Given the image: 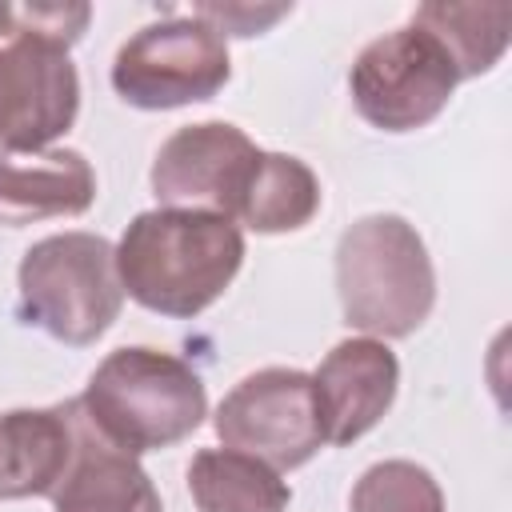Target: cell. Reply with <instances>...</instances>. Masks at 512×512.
<instances>
[{
	"label": "cell",
	"instance_id": "14",
	"mask_svg": "<svg viewBox=\"0 0 512 512\" xmlns=\"http://www.w3.org/2000/svg\"><path fill=\"white\" fill-rule=\"evenodd\" d=\"M188 492L200 512H288L292 488L248 452L200 448L188 464Z\"/></svg>",
	"mask_w": 512,
	"mask_h": 512
},
{
	"label": "cell",
	"instance_id": "15",
	"mask_svg": "<svg viewBox=\"0 0 512 512\" xmlns=\"http://www.w3.org/2000/svg\"><path fill=\"white\" fill-rule=\"evenodd\" d=\"M412 24H420L424 32H432L460 80L484 76L500 64V56L508 52L512 40V4H456V0H432L420 4L412 12Z\"/></svg>",
	"mask_w": 512,
	"mask_h": 512
},
{
	"label": "cell",
	"instance_id": "6",
	"mask_svg": "<svg viewBox=\"0 0 512 512\" xmlns=\"http://www.w3.org/2000/svg\"><path fill=\"white\" fill-rule=\"evenodd\" d=\"M456 84L460 72L448 48L412 20L368 40L348 68L352 104L380 132H416L432 124L448 108Z\"/></svg>",
	"mask_w": 512,
	"mask_h": 512
},
{
	"label": "cell",
	"instance_id": "18",
	"mask_svg": "<svg viewBox=\"0 0 512 512\" xmlns=\"http://www.w3.org/2000/svg\"><path fill=\"white\" fill-rule=\"evenodd\" d=\"M92 20V4L84 0H52V4H0V36L8 40H48L72 48Z\"/></svg>",
	"mask_w": 512,
	"mask_h": 512
},
{
	"label": "cell",
	"instance_id": "16",
	"mask_svg": "<svg viewBox=\"0 0 512 512\" xmlns=\"http://www.w3.org/2000/svg\"><path fill=\"white\" fill-rule=\"evenodd\" d=\"M320 180L316 172L288 152H260L256 176L240 200L236 220L248 224L252 232L276 236V232H296L304 224H312V216L320 212Z\"/></svg>",
	"mask_w": 512,
	"mask_h": 512
},
{
	"label": "cell",
	"instance_id": "3",
	"mask_svg": "<svg viewBox=\"0 0 512 512\" xmlns=\"http://www.w3.org/2000/svg\"><path fill=\"white\" fill-rule=\"evenodd\" d=\"M336 296L344 324L380 336H412L436 304V268L420 232L392 212L352 220L336 240Z\"/></svg>",
	"mask_w": 512,
	"mask_h": 512
},
{
	"label": "cell",
	"instance_id": "9",
	"mask_svg": "<svg viewBox=\"0 0 512 512\" xmlns=\"http://www.w3.org/2000/svg\"><path fill=\"white\" fill-rule=\"evenodd\" d=\"M76 112L80 72L68 48L28 36L0 48V148L40 152L76 124Z\"/></svg>",
	"mask_w": 512,
	"mask_h": 512
},
{
	"label": "cell",
	"instance_id": "10",
	"mask_svg": "<svg viewBox=\"0 0 512 512\" xmlns=\"http://www.w3.org/2000/svg\"><path fill=\"white\" fill-rule=\"evenodd\" d=\"M400 360L376 336L340 340L312 372V392L324 424V444H352L372 432L396 400Z\"/></svg>",
	"mask_w": 512,
	"mask_h": 512
},
{
	"label": "cell",
	"instance_id": "4",
	"mask_svg": "<svg viewBox=\"0 0 512 512\" xmlns=\"http://www.w3.org/2000/svg\"><path fill=\"white\" fill-rule=\"evenodd\" d=\"M20 320L60 344H96L124 308L116 244L96 232H56L24 248L16 268Z\"/></svg>",
	"mask_w": 512,
	"mask_h": 512
},
{
	"label": "cell",
	"instance_id": "11",
	"mask_svg": "<svg viewBox=\"0 0 512 512\" xmlns=\"http://www.w3.org/2000/svg\"><path fill=\"white\" fill-rule=\"evenodd\" d=\"M80 444V404L12 408L0 416V500L52 496Z\"/></svg>",
	"mask_w": 512,
	"mask_h": 512
},
{
	"label": "cell",
	"instance_id": "5",
	"mask_svg": "<svg viewBox=\"0 0 512 512\" xmlns=\"http://www.w3.org/2000/svg\"><path fill=\"white\" fill-rule=\"evenodd\" d=\"M228 76V40L192 12L136 28L112 60L116 96L144 112L212 100L228 84Z\"/></svg>",
	"mask_w": 512,
	"mask_h": 512
},
{
	"label": "cell",
	"instance_id": "1",
	"mask_svg": "<svg viewBox=\"0 0 512 512\" xmlns=\"http://www.w3.org/2000/svg\"><path fill=\"white\" fill-rule=\"evenodd\" d=\"M244 264V232L236 220L192 208H152L128 220L116 244L124 296L140 308L192 320L212 308Z\"/></svg>",
	"mask_w": 512,
	"mask_h": 512
},
{
	"label": "cell",
	"instance_id": "17",
	"mask_svg": "<svg viewBox=\"0 0 512 512\" xmlns=\"http://www.w3.org/2000/svg\"><path fill=\"white\" fill-rule=\"evenodd\" d=\"M348 512H444V492L424 464L380 460L352 484Z\"/></svg>",
	"mask_w": 512,
	"mask_h": 512
},
{
	"label": "cell",
	"instance_id": "2",
	"mask_svg": "<svg viewBox=\"0 0 512 512\" xmlns=\"http://www.w3.org/2000/svg\"><path fill=\"white\" fill-rule=\"evenodd\" d=\"M76 400L92 432L128 456L172 448L208 416V392L196 368L148 344L108 352Z\"/></svg>",
	"mask_w": 512,
	"mask_h": 512
},
{
	"label": "cell",
	"instance_id": "19",
	"mask_svg": "<svg viewBox=\"0 0 512 512\" xmlns=\"http://www.w3.org/2000/svg\"><path fill=\"white\" fill-rule=\"evenodd\" d=\"M292 4H196L192 16L212 24L220 36H260L284 20Z\"/></svg>",
	"mask_w": 512,
	"mask_h": 512
},
{
	"label": "cell",
	"instance_id": "7",
	"mask_svg": "<svg viewBox=\"0 0 512 512\" xmlns=\"http://www.w3.org/2000/svg\"><path fill=\"white\" fill-rule=\"evenodd\" d=\"M212 428L224 448L248 452L276 472L308 464L324 448L312 376L300 368H260L216 408Z\"/></svg>",
	"mask_w": 512,
	"mask_h": 512
},
{
	"label": "cell",
	"instance_id": "8",
	"mask_svg": "<svg viewBox=\"0 0 512 512\" xmlns=\"http://www.w3.org/2000/svg\"><path fill=\"white\" fill-rule=\"evenodd\" d=\"M260 152L244 128L228 120H200L176 128L152 160V192L164 208L216 212L236 220L240 200L256 176Z\"/></svg>",
	"mask_w": 512,
	"mask_h": 512
},
{
	"label": "cell",
	"instance_id": "13",
	"mask_svg": "<svg viewBox=\"0 0 512 512\" xmlns=\"http://www.w3.org/2000/svg\"><path fill=\"white\" fill-rule=\"evenodd\" d=\"M80 404V400H76ZM56 512H164L152 476L136 456L112 448L80 412V444L72 468L52 492Z\"/></svg>",
	"mask_w": 512,
	"mask_h": 512
},
{
	"label": "cell",
	"instance_id": "12",
	"mask_svg": "<svg viewBox=\"0 0 512 512\" xmlns=\"http://www.w3.org/2000/svg\"><path fill=\"white\" fill-rule=\"evenodd\" d=\"M96 204V172L76 148H0V224L24 228L56 216H84Z\"/></svg>",
	"mask_w": 512,
	"mask_h": 512
}]
</instances>
